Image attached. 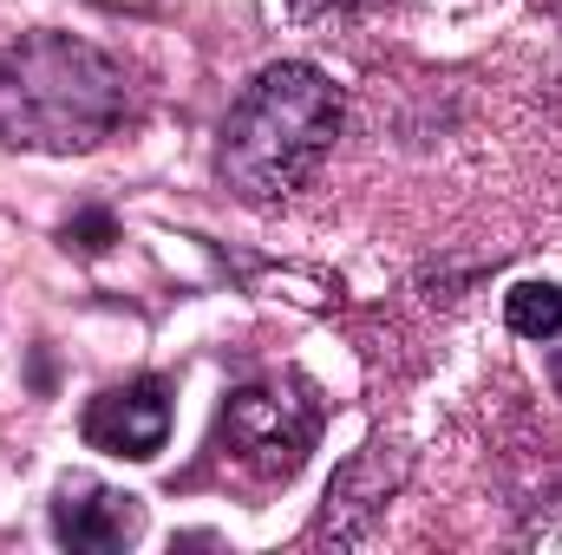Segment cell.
<instances>
[{
  "instance_id": "cell-3",
  "label": "cell",
  "mask_w": 562,
  "mask_h": 555,
  "mask_svg": "<svg viewBox=\"0 0 562 555\" xmlns=\"http://www.w3.org/2000/svg\"><path fill=\"white\" fill-rule=\"evenodd\" d=\"M314 438H321V406L307 399L301 380H288V386H276V380L269 386H243L223 406V444L256 477H294L307 464Z\"/></svg>"
},
{
  "instance_id": "cell-4",
  "label": "cell",
  "mask_w": 562,
  "mask_h": 555,
  "mask_svg": "<svg viewBox=\"0 0 562 555\" xmlns=\"http://www.w3.org/2000/svg\"><path fill=\"white\" fill-rule=\"evenodd\" d=\"M170 438V386L164 380H132L112 386L86 406V444L112 451V457H157Z\"/></svg>"
},
{
  "instance_id": "cell-9",
  "label": "cell",
  "mask_w": 562,
  "mask_h": 555,
  "mask_svg": "<svg viewBox=\"0 0 562 555\" xmlns=\"http://www.w3.org/2000/svg\"><path fill=\"white\" fill-rule=\"evenodd\" d=\"M112 236H119V229H112V216H105V209H86V216H72V223H66V249H79V256H105V249H112Z\"/></svg>"
},
{
  "instance_id": "cell-5",
  "label": "cell",
  "mask_w": 562,
  "mask_h": 555,
  "mask_svg": "<svg viewBox=\"0 0 562 555\" xmlns=\"http://www.w3.org/2000/svg\"><path fill=\"white\" fill-rule=\"evenodd\" d=\"M53 536L79 555H112L138 536V497L99 477H66L53 490Z\"/></svg>"
},
{
  "instance_id": "cell-6",
  "label": "cell",
  "mask_w": 562,
  "mask_h": 555,
  "mask_svg": "<svg viewBox=\"0 0 562 555\" xmlns=\"http://www.w3.org/2000/svg\"><path fill=\"white\" fill-rule=\"evenodd\" d=\"M400 484V457H386V444H367L334 484H327V510H321V536L334 543H360L386 503V490Z\"/></svg>"
},
{
  "instance_id": "cell-8",
  "label": "cell",
  "mask_w": 562,
  "mask_h": 555,
  "mask_svg": "<svg viewBox=\"0 0 562 555\" xmlns=\"http://www.w3.org/2000/svg\"><path fill=\"white\" fill-rule=\"evenodd\" d=\"M517 543H524V550H543V555H562V490L557 497H543V503L524 517Z\"/></svg>"
},
{
  "instance_id": "cell-2",
  "label": "cell",
  "mask_w": 562,
  "mask_h": 555,
  "mask_svg": "<svg viewBox=\"0 0 562 555\" xmlns=\"http://www.w3.org/2000/svg\"><path fill=\"white\" fill-rule=\"evenodd\" d=\"M334 138H340V92L327 86V72L281 59L269 72H256V86L229 105L216 177L243 203H276L321 170Z\"/></svg>"
},
{
  "instance_id": "cell-1",
  "label": "cell",
  "mask_w": 562,
  "mask_h": 555,
  "mask_svg": "<svg viewBox=\"0 0 562 555\" xmlns=\"http://www.w3.org/2000/svg\"><path fill=\"white\" fill-rule=\"evenodd\" d=\"M125 66L72 33H26L0 46V144L72 157L119 132L125 118Z\"/></svg>"
},
{
  "instance_id": "cell-11",
  "label": "cell",
  "mask_w": 562,
  "mask_h": 555,
  "mask_svg": "<svg viewBox=\"0 0 562 555\" xmlns=\"http://www.w3.org/2000/svg\"><path fill=\"white\" fill-rule=\"evenodd\" d=\"M543 347H550V386L562 393V327L550 333V340H543Z\"/></svg>"
},
{
  "instance_id": "cell-7",
  "label": "cell",
  "mask_w": 562,
  "mask_h": 555,
  "mask_svg": "<svg viewBox=\"0 0 562 555\" xmlns=\"http://www.w3.org/2000/svg\"><path fill=\"white\" fill-rule=\"evenodd\" d=\"M504 320H510V333H524V340L543 347V340L562 327V287L557 281H524V287H510Z\"/></svg>"
},
{
  "instance_id": "cell-10",
  "label": "cell",
  "mask_w": 562,
  "mask_h": 555,
  "mask_svg": "<svg viewBox=\"0 0 562 555\" xmlns=\"http://www.w3.org/2000/svg\"><path fill=\"white\" fill-rule=\"evenodd\" d=\"M367 7H386V0H288L294 20H347V13H367Z\"/></svg>"
}]
</instances>
